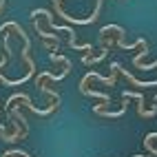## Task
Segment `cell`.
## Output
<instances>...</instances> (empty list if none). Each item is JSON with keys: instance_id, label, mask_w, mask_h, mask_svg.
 <instances>
[{"instance_id": "obj_1", "label": "cell", "mask_w": 157, "mask_h": 157, "mask_svg": "<svg viewBox=\"0 0 157 157\" xmlns=\"http://www.w3.org/2000/svg\"><path fill=\"white\" fill-rule=\"evenodd\" d=\"M122 33H124L122 27H117V25H109V27H104V29L100 31V42H104L109 36H122Z\"/></svg>"}, {"instance_id": "obj_2", "label": "cell", "mask_w": 157, "mask_h": 157, "mask_svg": "<svg viewBox=\"0 0 157 157\" xmlns=\"http://www.w3.org/2000/svg\"><path fill=\"white\" fill-rule=\"evenodd\" d=\"M155 102H157V95H155Z\"/></svg>"}]
</instances>
